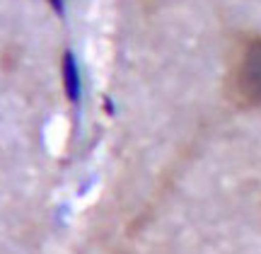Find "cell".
<instances>
[{"label":"cell","mask_w":261,"mask_h":254,"mask_svg":"<svg viewBox=\"0 0 261 254\" xmlns=\"http://www.w3.org/2000/svg\"><path fill=\"white\" fill-rule=\"evenodd\" d=\"M225 92L227 99L240 109H256L261 107V37L244 34L234 44L227 75H225Z\"/></svg>","instance_id":"obj_1"},{"label":"cell","mask_w":261,"mask_h":254,"mask_svg":"<svg viewBox=\"0 0 261 254\" xmlns=\"http://www.w3.org/2000/svg\"><path fill=\"white\" fill-rule=\"evenodd\" d=\"M63 87L70 102H80V90L83 87H80V75H77V63H75V56L70 51L63 54Z\"/></svg>","instance_id":"obj_2"},{"label":"cell","mask_w":261,"mask_h":254,"mask_svg":"<svg viewBox=\"0 0 261 254\" xmlns=\"http://www.w3.org/2000/svg\"><path fill=\"white\" fill-rule=\"evenodd\" d=\"M48 3H51V8L56 10L58 15H63V3L65 0H48Z\"/></svg>","instance_id":"obj_3"}]
</instances>
